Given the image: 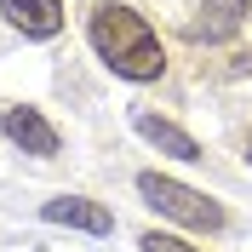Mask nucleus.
I'll list each match as a JSON object with an SVG mask.
<instances>
[{
	"label": "nucleus",
	"mask_w": 252,
	"mask_h": 252,
	"mask_svg": "<svg viewBox=\"0 0 252 252\" xmlns=\"http://www.w3.org/2000/svg\"><path fill=\"white\" fill-rule=\"evenodd\" d=\"M46 223H69V229H86V235H109L115 229V212L103 201H86V195H58V201L40 206Z\"/></svg>",
	"instance_id": "4"
},
{
	"label": "nucleus",
	"mask_w": 252,
	"mask_h": 252,
	"mask_svg": "<svg viewBox=\"0 0 252 252\" xmlns=\"http://www.w3.org/2000/svg\"><path fill=\"white\" fill-rule=\"evenodd\" d=\"M132 126H138V138H149L155 149H166V155H178V160H201V143L189 138L184 126L160 121V115H149V109H138V115H132Z\"/></svg>",
	"instance_id": "7"
},
{
	"label": "nucleus",
	"mask_w": 252,
	"mask_h": 252,
	"mask_svg": "<svg viewBox=\"0 0 252 252\" xmlns=\"http://www.w3.org/2000/svg\"><path fill=\"white\" fill-rule=\"evenodd\" d=\"M0 132H6V138H12L23 155H40V160H52V155H58V143H63V138H58V126H52L40 109H29V103H17V109L0 115Z\"/></svg>",
	"instance_id": "3"
},
{
	"label": "nucleus",
	"mask_w": 252,
	"mask_h": 252,
	"mask_svg": "<svg viewBox=\"0 0 252 252\" xmlns=\"http://www.w3.org/2000/svg\"><path fill=\"white\" fill-rule=\"evenodd\" d=\"M247 12H252V0H206L201 17H189L184 34H189V40H206V46H212V40H229Z\"/></svg>",
	"instance_id": "6"
},
{
	"label": "nucleus",
	"mask_w": 252,
	"mask_h": 252,
	"mask_svg": "<svg viewBox=\"0 0 252 252\" xmlns=\"http://www.w3.org/2000/svg\"><path fill=\"white\" fill-rule=\"evenodd\" d=\"M138 247L143 252H201V247H189V241H178V235H160V229H149Z\"/></svg>",
	"instance_id": "8"
},
{
	"label": "nucleus",
	"mask_w": 252,
	"mask_h": 252,
	"mask_svg": "<svg viewBox=\"0 0 252 252\" xmlns=\"http://www.w3.org/2000/svg\"><path fill=\"white\" fill-rule=\"evenodd\" d=\"M0 17L29 40H52L63 29V0H0Z\"/></svg>",
	"instance_id": "5"
},
{
	"label": "nucleus",
	"mask_w": 252,
	"mask_h": 252,
	"mask_svg": "<svg viewBox=\"0 0 252 252\" xmlns=\"http://www.w3.org/2000/svg\"><path fill=\"white\" fill-rule=\"evenodd\" d=\"M138 195L143 206H155L160 218L184 223V229H223V206L212 201V195H201V189L178 184V178H160V172H138Z\"/></svg>",
	"instance_id": "2"
},
{
	"label": "nucleus",
	"mask_w": 252,
	"mask_h": 252,
	"mask_svg": "<svg viewBox=\"0 0 252 252\" xmlns=\"http://www.w3.org/2000/svg\"><path fill=\"white\" fill-rule=\"evenodd\" d=\"M247 155H252V143H247Z\"/></svg>",
	"instance_id": "9"
},
{
	"label": "nucleus",
	"mask_w": 252,
	"mask_h": 252,
	"mask_svg": "<svg viewBox=\"0 0 252 252\" xmlns=\"http://www.w3.org/2000/svg\"><path fill=\"white\" fill-rule=\"evenodd\" d=\"M86 40H92V52L109 63L121 80H160V69H166V52H160L155 29H149L132 6L97 0L92 17H86Z\"/></svg>",
	"instance_id": "1"
}]
</instances>
